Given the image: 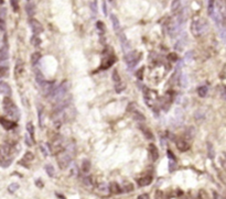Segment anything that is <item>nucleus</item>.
Listing matches in <instances>:
<instances>
[{
	"label": "nucleus",
	"mask_w": 226,
	"mask_h": 199,
	"mask_svg": "<svg viewBox=\"0 0 226 199\" xmlns=\"http://www.w3.org/2000/svg\"><path fill=\"white\" fill-rule=\"evenodd\" d=\"M97 187H98V189H99L101 191H105V193L106 191H108V185L106 184V183H99Z\"/></svg>",
	"instance_id": "36"
},
{
	"label": "nucleus",
	"mask_w": 226,
	"mask_h": 199,
	"mask_svg": "<svg viewBox=\"0 0 226 199\" xmlns=\"http://www.w3.org/2000/svg\"><path fill=\"white\" fill-rule=\"evenodd\" d=\"M118 34H119V41H120V44H121L122 50L125 51V53L129 52L130 45H129V42H128V40H127L125 33H124V32H118Z\"/></svg>",
	"instance_id": "8"
},
{
	"label": "nucleus",
	"mask_w": 226,
	"mask_h": 199,
	"mask_svg": "<svg viewBox=\"0 0 226 199\" xmlns=\"http://www.w3.org/2000/svg\"><path fill=\"white\" fill-rule=\"evenodd\" d=\"M111 77H113V80L115 81V84H117V83H120V76L118 75L117 70H113V75H111Z\"/></svg>",
	"instance_id": "32"
},
{
	"label": "nucleus",
	"mask_w": 226,
	"mask_h": 199,
	"mask_svg": "<svg viewBox=\"0 0 226 199\" xmlns=\"http://www.w3.org/2000/svg\"><path fill=\"white\" fill-rule=\"evenodd\" d=\"M167 154H168V157H169V159H176V155L173 154V153L171 152L170 150H168V152H167Z\"/></svg>",
	"instance_id": "46"
},
{
	"label": "nucleus",
	"mask_w": 226,
	"mask_h": 199,
	"mask_svg": "<svg viewBox=\"0 0 226 199\" xmlns=\"http://www.w3.org/2000/svg\"><path fill=\"white\" fill-rule=\"evenodd\" d=\"M9 57V52H8V47L7 46H3L0 49V63L5 62V61L8 60Z\"/></svg>",
	"instance_id": "16"
},
{
	"label": "nucleus",
	"mask_w": 226,
	"mask_h": 199,
	"mask_svg": "<svg viewBox=\"0 0 226 199\" xmlns=\"http://www.w3.org/2000/svg\"><path fill=\"white\" fill-rule=\"evenodd\" d=\"M157 91L155 90H151V89H147L146 90V95H145V101H146V104L149 107H152V105L156 102L157 98H158V96H157Z\"/></svg>",
	"instance_id": "5"
},
{
	"label": "nucleus",
	"mask_w": 226,
	"mask_h": 199,
	"mask_svg": "<svg viewBox=\"0 0 226 199\" xmlns=\"http://www.w3.org/2000/svg\"><path fill=\"white\" fill-rule=\"evenodd\" d=\"M207 91H209L207 86H201V87H199V89H197V94H199V96H200L201 98H204L206 95H207Z\"/></svg>",
	"instance_id": "25"
},
{
	"label": "nucleus",
	"mask_w": 226,
	"mask_h": 199,
	"mask_svg": "<svg viewBox=\"0 0 226 199\" xmlns=\"http://www.w3.org/2000/svg\"><path fill=\"white\" fill-rule=\"evenodd\" d=\"M84 184L87 185V186L92 185V177H90V176H85V177H84Z\"/></svg>",
	"instance_id": "43"
},
{
	"label": "nucleus",
	"mask_w": 226,
	"mask_h": 199,
	"mask_svg": "<svg viewBox=\"0 0 226 199\" xmlns=\"http://www.w3.org/2000/svg\"><path fill=\"white\" fill-rule=\"evenodd\" d=\"M167 58L169 61H171V62H176V61H178V55H176V53H170V54L168 55Z\"/></svg>",
	"instance_id": "38"
},
{
	"label": "nucleus",
	"mask_w": 226,
	"mask_h": 199,
	"mask_svg": "<svg viewBox=\"0 0 226 199\" xmlns=\"http://www.w3.org/2000/svg\"><path fill=\"white\" fill-rule=\"evenodd\" d=\"M101 5H103V10H104V15H107V9H106V2H105V1H103V2H101Z\"/></svg>",
	"instance_id": "51"
},
{
	"label": "nucleus",
	"mask_w": 226,
	"mask_h": 199,
	"mask_svg": "<svg viewBox=\"0 0 226 199\" xmlns=\"http://www.w3.org/2000/svg\"><path fill=\"white\" fill-rule=\"evenodd\" d=\"M10 5L15 12L19 11V0H10Z\"/></svg>",
	"instance_id": "31"
},
{
	"label": "nucleus",
	"mask_w": 226,
	"mask_h": 199,
	"mask_svg": "<svg viewBox=\"0 0 226 199\" xmlns=\"http://www.w3.org/2000/svg\"><path fill=\"white\" fill-rule=\"evenodd\" d=\"M35 185L39 187V188H42L43 187V184H42V180H40V179H38V180H35Z\"/></svg>",
	"instance_id": "48"
},
{
	"label": "nucleus",
	"mask_w": 226,
	"mask_h": 199,
	"mask_svg": "<svg viewBox=\"0 0 226 199\" xmlns=\"http://www.w3.org/2000/svg\"><path fill=\"white\" fill-rule=\"evenodd\" d=\"M181 0H172L171 2V11L173 13H176L181 9Z\"/></svg>",
	"instance_id": "18"
},
{
	"label": "nucleus",
	"mask_w": 226,
	"mask_h": 199,
	"mask_svg": "<svg viewBox=\"0 0 226 199\" xmlns=\"http://www.w3.org/2000/svg\"><path fill=\"white\" fill-rule=\"evenodd\" d=\"M43 110H39V125L40 127H43Z\"/></svg>",
	"instance_id": "40"
},
{
	"label": "nucleus",
	"mask_w": 226,
	"mask_h": 199,
	"mask_svg": "<svg viewBox=\"0 0 226 199\" xmlns=\"http://www.w3.org/2000/svg\"><path fill=\"white\" fill-rule=\"evenodd\" d=\"M0 94L7 95V96L11 95V88L8 83H6V81H0Z\"/></svg>",
	"instance_id": "13"
},
{
	"label": "nucleus",
	"mask_w": 226,
	"mask_h": 199,
	"mask_svg": "<svg viewBox=\"0 0 226 199\" xmlns=\"http://www.w3.org/2000/svg\"><path fill=\"white\" fill-rule=\"evenodd\" d=\"M35 79H36V81L39 83V85H41L45 80L43 74L41 73L40 70H35Z\"/></svg>",
	"instance_id": "26"
},
{
	"label": "nucleus",
	"mask_w": 226,
	"mask_h": 199,
	"mask_svg": "<svg viewBox=\"0 0 226 199\" xmlns=\"http://www.w3.org/2000/svg\"><path fill=\"white\" fill-rule=\"evenodd\" d=\"M40 149H41V151L43 152V155H44L45 157H48V155H49V153H48V151L45 150V146H43V145H41V146H40Z\"/></svg>",
	"instance_id": "47"
},
{
	"label": "nucleus",
	"mask_w": 226,
	"mask_h": 199,
	"mask_svg": "<svg viewBox=\"0 0 226 199\" xmlns=\"http://www.w3.org/2000/svg\"><path fill=\"white\" fill-rule=\"evenodd\" d=\"M121 189H122V191H125V193H130V191L134 190V185H132V183H130V182H125V183L122 184Z\"/></svg>",
	"instance_id": "22"
},
{
	"label": "nucleus",
	"mask_w": 226,
	"mask_h": 199,
	"mask_svg": "<svg viewBox=\"0 0 226 199\" xmlns=\"http://www.w3.org/2000/svg\"><path fill=\"white\" fill-rule=\"evenodd\" d=\"M132 116H134V119H135L136 121H140V122H143V121L146 120L145 116L141 115V112H139L138 110H134V111H132Z\"/></svg>",
	"instance_id": "21"
},
{
	"label": "nucleus",
	"mask_w": 226,
	"mask_h": 199,
	"mask_svg": "<svg viewBox=\"0 0 226 199\" xmlns=\"http://www.w3.org/2000/svg\"><path fill=\"white\" fill-rule=\"evenodd\" d=\"M192 58H193V52H188L185 54V58H184V60L189 63V62H191L192 61Z\"/></svg>",
	"instance_id": "42"
},
{
	"label": "nucleus",
	"mask_w": 226,
	"mask_h": 199,
	"mask_svg": "<svg viewBox=\"0 0 226 199\" xmlns=\"http://www.w3.org/2000/svg\"><path fill=\"white\" fill-rule=\"evenodd\" d=\"M33 159H34V155L31 152H27L23 156V161H25V162H31V161H33Z\"/></svg>",
	"instance_id": "34"
},
{
	"label": "nucleus",
	"mask_w": 226,
	"mask_h": 199,
	"mask_svg": "<svg viewBox=\"0 0 226 199\" xmlns=\"http://www.w3.org/2000/svg\"><path fill=\"white\" fill-rule=\"evenodd\" d=\"M31 44L34 45V46H39L41 44V40L38 38V35H34L31 38Z\"/></svg>",
	"instance_id": "33"
},
{
	"label": "nucleus",
	"mask_w": 226,
	"mask_h": 199,
	"mask_svg": "<svg viewBox=\"0 0 226 199\" xmlns=\"http://www.w3.org/2000/svg\"><path fill=\"white\" fill-rule=\"evenodd\" d=\"M0 30H5V21L2 19H0Z\"/></svg>",
	"instance_id": "50"
},
{
	"label": "nucleus",
	"mask_w": 226,
	"mask_h": 199,
	"mask_svg": "<svg viewBox=\"0 0 226 199\" xmlns=\"http://www.w3.org/2000/svg\"><path fill=\"white\" fill-rule=\"evenodd\" d=\"M74 153H75L74 145H67L62 152L56 154L57 155V164H59L61 169H65L70 166Z\"/></svg>",
	"instance_id": "1"
},
{
	"label": "nucleus",
	"mask_w": 226,
	"mask_h": 199,
	"mask_svg": "<svg viewBox=\"0 0 226 199\" xmlns=\"http://www.w3.org/2000/svg\"><path fill=\"white\" fill-rule=\"evenodd\" d=\"M174 142H176V148H178V150L181 151V152H186V151L190 150V144L186 142V140L176 139L174 140Z\"/></svg>",
	"instance_id": "7"
},
{
	"label": "nucleus",
	"mask_w": 226,
	"mask_h": 199,
	"mask_svg": "<svg viewBox=\"0 0 226 199\" xmlns=\"http://www.w3.org/2000/svg\"><path fill=\"white\" fill-rule=\"evenodd\" d=\"M151 182H152V176H150V175H145V176H142V177H140V178L137 180L139 187L148 186V185L151 184Z\"/></svg>",
	"instance_id": "10"
},
{
	"label": "nucleus",
	"mask_w": 226,
	"mask_h": 199,
	"mask_svg": "<svg viewBox=\"0 0 226 199\" xmlns=\"http://www.w3.org/2000/svg\"><path fill=\"white\" fill-rule=\"evenodd\" d=\"M197 197L200 199H205V198H209V195L205 193V190H200L199 191V195H197Z\"/></svg>",
	"instance_id": "39"
},
{
	"label": "nucleus",
	"mask_w": 226,
	"mask_h": 199,
	"mask_svg": "<svg viewBox=\"0 0 226 199\" xmlns=\"http://www.w3.org/2000/svg\"><path fill=\"white\" fill-rule=\"evenodd\" d=\"M185 134H186V138H188V139L194 138V135H195V129H194L193 127H189L185 131Z\"/></svg>",
	"instance_id": "28"
},
{
	"label": "nucleus",
	"mask_w": 226,
	"mask_h": 199,
	"mask_svg": "<svg viewBox=\"0 0 226 199\" xmlns=\"http://www.w3.org/2000/svg\"><path fill=\"white\" fill-rule=\"evenodd\" d=\"M0 125H2L6 130H11L15 127V122H13V121H9V120H6L0 117Z\"/></svg>",
	"instance_id": "14"
},
{
	"label": "nucleus",
	"mask_w": 226,
	"mask_h": 199,
	"mask_svg": "<svg viewBox=\"0 0 226 199\" xmlns=\"http://www.w3.org/2000/svg\"><path fill=\"white\" fill-rule=\"evenodd\" d=\"M23 72H24V64H23V62L21 60H19L17 62V64H15V75L17 78H19L21 75L23 74Z\"/></svg>",
	"instance_id": "11"
},
{
	"label": "nucleus",
	"mask_w": 226,
	"mask_h": 199,
	"mask_svg": "<svg viewBox=\"0 0 226 199\" xmlns=\"http://www.w3.org/2000/svg\"><path fill=\"white\" fill-rule=\"evenodd\" d=\"M169 170L170 172H173V170H176V159H169Z\"/></svg>",
	"instance_id": "35"
},
{
	"label": "nucleus",
	"mask_w": 226,
	"mask_h": 199,
	"mask_svg": "<svg viewBox=\"0 0 226 199\" xmlns=\"http://www.w3.org/2000/svg\"><path fill=\"white\" fill-rule=\"evenodd\" d=\"M3 109H5L6 113L13 120H18L20 118V111L9 97H6L3 99Z\"/></svg>",
	"instance_id": "2"
},
{
	"label": "nucleus",
	"mask_w": 226,
	"mask_h": 199,
	"mask_svg": "<svg viewBox=\"0 0 226 199\" xmlns=\"http://www.w3.org/2000/svg\"><path fill=\"white\" fill-rule=\"evenodd\" d=\"M29 23H30V28L31 30H32V32L34 33V35H39L44 30L43 29V25L41 24L40 21H38L36 19H30Z\"/></svg>",
	"instance_id": "6"
},
{
	"label": "nucleus",
	"mask_w": 226,
	"mask_h": 199,
	"mask_svg": "<svg viewBox=\"0 0 226 199\" xmlns=\"http://www.w3.org/2000/svg\"><path fill=\"white\" fill-rule=\"evenodd\" d=\"M143 72H145V67H141L140 70L137 72V77H138L140 80L143 78Z\"/></svg>",
	"instance_id": "41"
},
{
	"label": "nucleus",
	"mask_w": 226,
	"mask_h": 199,
	"mask_svg": "<svg viewBox=\"0 0 226 199\" xmlns=\"http://www.w3.org/2000/svg\"><path fill=\"white\" fill-rule=\"evenodd\" d=\"M140 129L141 131H142V133L145 134V136H146L148 140H153V134L151 133V131L148 128H146V127H142V125H140Z\"/></svg>",
	"instance_id": "23"
},
{
	"label": "nucleus",
	"mask_w": 226,
	"mask_h": 199,
	"mask_svg": "<svg viewBox=\"0 0 226 199\" xmlns=\"http://www.w3.org/2000/svg\"><path fill=\"white\" fill-rule=\"evenodd\" d=\"M25 10H27V12H28V15H30V17H32V15H34V12H35L34 5H32V3H28V5H27V7H25Z\"/></svg>",
	"instance_id": "29"
},
{
	"label": "nucleus",
	"mask_w": 226,
	"mask_h": 199,
	"mask_svg": "<svg viewBox=\"0 0 226 199\" xmlns=\"http://www.w3.org/2000/svg\"><path fill=\"white\" fill-rule=\"evenodd\" d=\"M214 198H221V196L218 194H216V193H214Z\"/></svg>",
	"instance_id": "53"
},
{
	"label": "nucleus",
	"mask_w": 226,
	"mask_h": 199,
	"mask_svg": "<svg viewBox=\"0 0 226 199\" xmlns=\"http://www.w3.org/2000/svg\"><path fill=\"white\" fill-rule=\"evenodd\" d=\"M27 130H28V134L30 135L31 140H32V141H33V143H34L35 142V140H34V125H33L32 122H28V123H27Z\"/></svg>",
	"instance_id": "19"
},
{
	"label": "nucleus",
	"mask_w": 226,
	"mask_h": 199,
	"mask_svg": "<svg viewBox=\"0 0 226 199\" xmlns=\"http://www.w3.org/2000/svg\"><path fill=\"white\" fill-rule=\"evenodd\" d=\"M140 57H141V54H138V52H136V51H129V52H127L126 53V56H125V61L126 63H127V66H128V70H134L137 64L139 63V61H140Z\"/></svg>",
	"instance_id": "4"
},
{
	"label": "nucleus",
	"mask_w": 226,
	"mask_h": 199,
	"mask_svg": "<svg viewBox=\"0 0 226 199\" xmlns=\"http://www.w3.org/2000/svg\"><path fill=\"white\" fill-rule=\"evenodd\" d=\"M55 196L56 197H59V198H64V196H63V195H61V194H56Z\"/></svg>",
	"instance_id": "54"
},
{
	"label": "nucleus",
	"mask_w": 226,
	"mask_h": 199,
	"mask_svg": "<svg viewBox=\"0 0 226 199\" xmlns=\"http://www.w3.org/2000/svg\"><path fill=\"white\" fill-rule=\"evenodd\" d=\"M155 197H156V198H162V197H164V196L161 194L160 190H157V194L155 195Z\"/></svg>",
	"instance_id": "49"
},
{
	"label": "nucleus",
	"mask_w": 226,
	"mask_h": 199,
	"mask_svg": "<svg viewBox=\"0 0 226 199\" xmlns=\"http://www.w3.org/2000/svg\"><path fill=\"white\" fill-rule=\"evenodd\" d=\"M3 3V0H0V5H2Z\"/></svg>",
	"instance_id": "55"
},
{
	"label": "nucleus",
	"mask_w": 226,
	"mask_h": 199,
	"mask_svg": "<svg viewBox=\"0 0 226 199\" xmlns=\"http://www.w3.org/2000/svg\"><path fill=\"white\" fill-rule=\"evenodd\" d=\"M25 143H27L28 145H32V144H33V141L30 139V135H29V134L25 135Z\"/></svg>",
	"instance_id": "45"
},
{
	"label": "nucleus",
	"mask_w": 226,
	"mask_h": 199,
	"mask_svg": "<svg viewBox=\"0 0 226 199\" xmlns=\"http://www.w3.org/2000/svg\"><path fill=\"white\" fill-rule=\"evenodd\" d=\"M7 74H8V67H6V66H0V78L5 77Z\"/></svg>",
	"instance_id": "37"
},
{
	"label": "nucleus",
	"mask_w": 226,
	"mask_h": 199,
	"mask_svg": "<svg viewBox=\"0 0 226 199\" xmlns=\"http://www.w3.org/2000/svg\"><path fill=\"white\" fill-rule=\"evenodd\" d=\"M207 24L206 21L203 19H195L191 23V32L194 36H201L206 32Z\"/></svg>",
	"instance_id": "3"
},
{
	"label": "nucleus",
	"mask_w": 226,
	"mask_h": 199,
	"mask_svg": "<svg viewBox=\"0 0 226 199\" xmlns=\"http://www.w3.org/2000/svg\"><path fill=\"white\" fill-rule=\"evenodd\" d=\"M90 162L88 159H84L83 161V163H82V170H83V173L84 174H87V173H90Z\"/></svg>",
	"instance_id": "20"
},
{
	"label": "nucleus",
	"mask_w": 226,
	"mask_h": 199,
	"mask_svg": "<svg viewBox=\"0 0 226 199\" xmlns=\"http://www.w3.org/2000/svg\"><path fill=\"white\" fill-rule=\"evenodd\" d=\"M45 172H46V174L49 175L50 177H54V175H55V169L53 167V165L51 164L45 165Z\"/></svg>",
	"instance_id": "24"
},
{
	"label": "nucleus",
	"mask_w": 226,
	"mask_h": 199,
	"mask_svg": "<svg viewBox=\"0 0 226 199\" xmlns=\"http://www.w3.org/2000/svg\"><path fill=\"white\" fill-rule=\"evenodd\" d=\"M148 151H149V155L152 161H157L159 159V151L157 149V146L153 143H150L148 146Z\"/></svg>",
	"instance_id": "9"
},
{
	"label": "nucleus",
	"mask_w": 226,
	"mask_h": 199,
	"mask_svg": "<svg viewBox=\"0 0 226 199\" xmlns=\"http://www.w3.org/2000/svg\"><path fill=\"white\" fill-rule=\"evenodd\" d=\"M19 184L18 183H12V184L9 185V187H8V191L10 193V194H13L15 191H17L18 189H19Z\"/></svg>",
	"instance_id": "30"
},
{
	"label": "nucleus",
	"mask_w": 226,
	"mask_h": 199,
	"mask_svg": "<svg viewBox=\"0 0 226 199\" xmlns=\"http://www.w3.org/2000/svg\"><path fill=\"white\" fill-rule=\"evenodd\" d=\"M207 155L211 159H213L215 156V152H214V148H213L212 143H207Z\"/></svg>",
	"instance_id": "27"
},
{
	"label": "nucleus",
	"mask_w": 226,
	"mask_h": 199,
	"mask_svg": "<svg viewBox=\"0 0 226 199\" xmlns=\"http://www.w3.org/2000/svg\"><path fill=\"white\" fill-rule=\"evenodd\" d=\"M111 24H113L114 30H115L116 32H119V31H120V23H119L118 18H117L115 15H111Z\"/></svg>",
	"instance_id": "15"
},
{
	"label": "nucleus",
	"mask_w": 226,
	"mask_h": 199,
	"mask_svg": "<svg viewBox=\"0 0 226 199\" xmlns=\"http://www.w3.org/2000/svg\"><path fill=\"white\" fill-rule=\"evenodd\" d=\"M109 1H114V0H109Z\"/></svg>",
	"instance_id": "56"
},
{
	"label": "nucleus",
	"mask_w": 226,
	"mask_h": 199,
	"mask_svg": "<svg viewBox=\"0 0 226 199\" xmlns=\"http://www.w3.org/2000/svg\"><path fill=\"white\" fill-rule=\"evenodd\" d=\"M108 190L111 191V194H115V195H118L122 193V189H121L120 185L118 184V183H116V182H113L111 184L108 185Z\"/></svg>",
	"instance_id": "12"
},
{
	"label": "nucleus",
	"mask_w": 226,
	"mask_h": 199,
	"mask_svg": "<svg viewBox=\"0 0 226 199\" xmlns=\"http://www.w3.org/2000/svg\"><path fill=\"white\" fill-rule=\"evenodd\" d=\"M96 25H97V28L101 30V32H103V31H104V28H105V26H104V23H103L101 21H97Z\"/></svg>",
	"instance_id": "44"
},
{
	"label": "nucleus",
	"mask_w": 226,
	"mask_h": 199,
	"mask_svg": "<svg viewBox=\"0 0 226 199\" xmlns=\"http://www.w3.org/2000/svg\"><path fill=\"white\" fill-rule=\"evenodd\" d=\"M41 58H42V54H41L40 52H34V53H32V54H31V57H30L31 64L36 65L39 62H40Z\"/></svg>",
	"instance_id": "17"
},
{
	"label": "nucleus",
	"mask_w": 226,
	"mask_h": 199,
	"mask_svg": "<svg viewBox=\"0 0 226 199\" xmlns=\"http://www.w3.org/2000/svg\"><path fill=\"white\" fill-rule=\"evenodd\" d=\"M138 198H140V199H148L149 198V195L148 194H143V195H140Z\"/></svg>",
	"instance_id": "52"
}]
</instances>
